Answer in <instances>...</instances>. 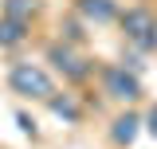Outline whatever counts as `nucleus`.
I'll use <instances>...</instances> for the list:
<instances>
[{"instance_id":"3","label":"nucleus","mask_w":157,"mask_h":149,"mask_svg":"<svg viewBox=\"0 0 157 149\" xmlns=\"http://www.w3.org/2000/svg\"><path fill=\"white\" fill-rule=\"evenodd\" d=\"M102 82H106V94L118 98V102H134V98H141V82H137L126 67H106V71H102Z\"/></svg>"},{"instance_id":"7","label":"nucleus","mask_w":157,"mask_h":149,"mask_svg":"<svg viewBox=\"0 0 157 149\" xmlns=\"http://www.w3.org/2000/svg\"><path fill=\"white\" fill-rule=\"evenodd\" d=\"M24 39H28V24L0 16V47H16V43H24Z\"/></svg>"},{"instance_id":"9","label":"nucleus","mask_w":157,"mask_h":149,"mask_svg":"<svg viewBox=\"0 0 157 149\" xmlns=\"http://www.w3.org/2000/svg\"><path fill=\"white\" fill-rule=\"evenodd\" d=\"M51 102V110L59 114V118H67V122H78V106L71 102V98H47Z\"/></svg>"},{"instance_id":"2","label":"nucleus","mask_w":157,"mask_h":149,"mask_svg":"<svg viewBox=\"0 0 157 149\" xmlns=\"http://www.w3.org/2000/svg\"><path fill=\"white\" fill-rule=\"evenodd\" d=\"M122 32L126 39L141 47V51H153L157 47V20L149 8H130V12H122Z\"/></svg>"},{"instance_id":"8","label":"nucleus","mask_w":157,"mask_h":149,"mask_svg":"<svg viewBox=\"0 0 157 149\" xmlns=\"http://www.w3.org/2000/svg\"><path fill=\"white\" fill-rule=\"evenodd\" d=\"M36 12V0H4V16L8 20H20V24H28Z\"/></svg>"},{"instance_id":"5","label":"nucleus","mask_w":157,"mask_h":149,"mask_svg":"<svg viewBox=\"0 0 157 149\" xmlns=\"http://www.w3.org/2000/svg\"><path fill=\"white\" fill-rule=\"evenodd\" d=\"M78 12L86 20H94V24H110V20L118 16L114 0H78Z\"/></svg>"},{"instance_id":"10","label":"nucleus","mask_w":157,"mask_h":149,"mask_svg":"<svg viewBox=\"0 0 157 149\" xmlns=\"http://www.w3.org/2000/svg\"><path fill=\"white\" fill-rule=\"evenodd\" d=\"M149 133H157V110H149Z\"/></svg>"},{"instance_id":"4","label":"nucleus","mask_w":157,"mask_h":149,"mask_svg":"<svg viewBox=\"0 0 157 149\" xmlns=\"http://www.w3.org/2000/svg\"><path fill=\"white\" fill-rule=\"evenodd\" d=\"M47 59H51L55 71H63L67 78H86V71H90V67H86V63H82L67 43H51V47H47Z\"/></svg>"},{"instance_id":"6","label":"nucleus","mask_w":157,"mask_h":149,"mask_svg":"<svg viewBox=\"0 0 157 149\" xmlns=\"http://www.w3.org/2000/svg\"><path fill=\"white\" fill-rule=\"evenodd\" d=\"M137 114H122L114 122V130H110V137H114V145H134V137H137Z\"/></svg>"},{"instance_id":"1","label":"nucleus","mask_w":157,"mask_h":149,"mask_svg":"<svg viewBox=\"0 0 157 149\" xmlns=\"http://www.w3.org/2000/svg\"><path fill=\"white\" fill-rule=\"evenodd\" d=\"M8 86L20 94V98H36V102H47L51 94H55V82H51V74L36 67V63H16L12 71H8Z\"/></svg>"}]
</instances>
